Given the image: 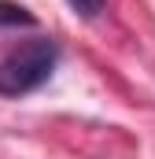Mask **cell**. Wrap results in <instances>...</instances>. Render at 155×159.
<instances>
[{
	"mask_svg": "<svg viewBox=\"0 0 155 159\" xmlns=\"http://www.w3.org/2000/svg\"><path fill=\"white\" fill-rule=\"evenodd\" d=\"M55 63H59V44L52 37H30L15 44L0 59V96L19 100V96L41 89L55 74Z\"/></svg>",
	"mask_w": 155,
	"mask_h": 159,
	"instance_id": "6da1fadb",
	"label": "cell"
},
{
	"mask_svg": "<svg viewBox=\"0 0 155 159\" xmlns=\"http://www.w3.org/2000/svg\"><path fill=\"white\" fill-rule=\"evenodd\" d=\"M33 26V15L22 7V4H7V0H0V26Z\"/></svg>",
	"mask_w": 155,
	"mask_h": 159,
	"instance_id": "7a4b0ae2",
	"label": "cell"
},
{
	"mask_svg": "<svg viewBox=\"0 0 155 159\" xmlns=\"http://www.w3.org/2000/svg\"><path fill=\"white\" fill-rule=\"evenodd\" d=\"M67 4H70V11H74L78 19L92 22V19H100V15H104V4H107V0H67Z\"/></svg>",
	"mask_w": 155,
	"mask_h": 159,
	"instance_id": "3957f363",
	"label": "cell"
}]
</instances>
